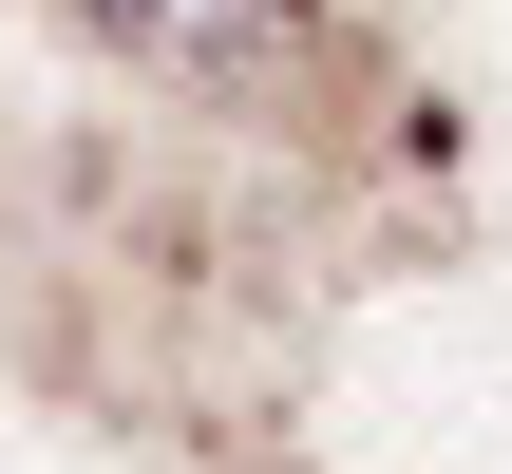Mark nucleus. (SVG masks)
Returning <instances> with one entry per match:
<instances>
[{"mask_svg": "<svg viewBox=\"0 0 512 474\" xmlns=\"http://www.w3.org/2000/svg\"><path fill=\"white\" fill-rule=\"evenodd\" d=\"M95 38H133L152 76H266V57H304V0H76Z\"/></svg>", "mask_w": 512, "mask_h": 474, "instance_id": "f257e3e1", "label": "nucleus"}]
</instances>
